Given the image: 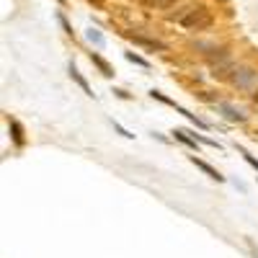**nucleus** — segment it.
<instances>
[{
	"label": "nucleus",
	"instance_id": "f257e3e1",
	"mask_svg": "<svg viewBox=\"0 0 258 258\" xmlns=\"http://www.w3.org/2000/svg\"><path fill=\"white\" fill-rule=\"evenodd\" d=\"M181 26L186 31H207V29L214 26V16L207 6H191V11L181 21Z\"/></svg>",
	"mask_w": 258,
	"mask_h": 258
},
{
	"label": "nucleus",
	"instance_id": "f03ea898",
	"mask_svg": "<svg viewBox=\"0 0 258 258\" xmlns=\"http://www.w3.org/2000/svg\"><path fill=\"white\" fill-rule=\"evenodd\" d=\"M255 80H258V73L253 68H240V70H235V75H232V83L238 85L240 91H248Z\"/></svg>",
	"mask_w": 258,
	"mask_h": 258
},
{
	"label": "nucleus",
	"instance_id": "7ed1b4c3",
	"mask_svg": "<svg viewBox=\"0 0 258 258\" xmlns=\"http://www.w3.org/2000/svg\"><path fill=\"white\" fill-rule=\"evenodd\" d=\"M126 36L132 39L135 44L145 47V49H153V52H165V49H168L160 39H150V36H142V34H126Z\"/></svg>",
	"mask_w": 258,
	"mask_h": 258
},
{
	"label": "nucleus",
	"instance_id": "20e7f679",
	"mask_svg": "<svg viewBox=\"0 0 258 258\" xmlns=\"http://www.w3.org/2000/svg\"><path fill=\"white\" fill-rule=\"evenodd\" d=\"M191 163H194V165H197V168H202V170H204V173H207L209 178H214V181H220V183L225 181V176H222V173H217V170H214V168H212L209 163H204V160H199L197 155H191Z\"/></svg>",
	"mask_w": 258,
	"mask_h": 258
},
{
	"label": "nucleus",
	"instance_id": "39448f33",
	"mask_svg": "<svg viewBox=\"0 0 258 258\" xmlns=\"http://www.w3.org/2000/svg\"><path fill=\"white\" fill-rule=\"evenodd\" d=\"M181 0H145V6L150 11H173Z\"/></svg>",
	"mask_w": 258,
	"mask_h": 258
},
{
	"label": "nucleus",
	"instance_id": "423d86ee",
	"mask_svg": "<svg viewBox=\"0 0 258 258\" xmlns=\"http://www.w3.org/2000/svg\"><path fill=\"white\" fill-rule=\"evenodd\" d=\"M220 111H222L230 121H238V124L245 121V114H243L240 109H235V106H230V103H220Z\"/></svg>",
	"mask_w": 258,
	"mask_h": 258
},
{
	"label": "nucleus",
	"instance_id": "0eeeda50",
	"mask_svg": "<svg viewBox=\"0 0 258 258\" xmlns=\"http://www.w3.org/2000/svg\"><path fill=\"white\" fill-rule=\"evenodd\" d=\"M91 62H93L96 68L101 70V75H106V78H111V75H114V68H111V64L106 62L101 54H96V52H93V54H91Z\"/></svg>",
	"mask_w": 258,
	"mask_h": 258
},
{
	"label": "nucleus",
	"instance_id": "6e6552de",
	"mask_svg": "<svg viewBox=\"0 0 258 258\" xmlns=\"http://www.w3.org/2000/svg\"><path fill=\"white\" fill-rule=\"evenodd\" d=\"M70 78H73V80H75V83L80 85V88H83V93H85V96H93V91H91V85H88V80H85V78L80 75V70L75 68V64H70Z\"/></svg>",
	"mask_w": 258,
	"mask_h": 258
},
{
	"label": "nucleus",
	"instance_id": "1a4fd4ad",
	"mask_svg": "<svg viewBox=\"0 0 258 258\" xmlns=\"http://www.w3.org/2000/svg\"><path fill=\"white\" fill-rule=\"evenodd\" d=\"M173 135H176V140H178V142H183L186 147H191V150H197V140H194V137H188V132H183V129H176Z\"/></svg>",
	"mask_w": 258,
	"mask_h": 258
},
{
	"label": "nucleus",
	"instance_id": "9d476101",
	"mask_svg": "<svg viewBox=\"0 0 258 258\" xmlns=\"http://www.w3.org/2000/svg\"><path fill=\"white\" fill-rule=\"evenodd\" d=\"M11 132H13L16 145H24V129H21V124H18L16 119H11Z\"/></svg>",
	"mask_w": 258,
	"mask_h": 258
},
{
	"label": "nucleus",
	"instance_id": "9b49d317",
	"mask_svg": "<svg viewBox=\"0 0 258 258\" xmlns=\"http://www.w3.org/2000/svg\"><path fill=\"white\" fill-rule=\"evenodd\" d=\"M188 11H191V6H178V8H176V13H168L165 18H168V21H178V24H181L183 16H186Z\"/></svg>",
	"mask_w": 258,
	"mask_h": 258
},
{
	"label": "nucleus",
	"instance_id": "f8f14e48",
	"mask_svg": "<svg viewBox=\"0 0 258 258\" xmlns=\"http://www.w3.org/2000/svg\"><path fill=\"white\" fill-rule=\"evenodd\" d=\"M129 62H135V64H140V68H145V70H150V62L145 59V57H140V54H135V52H126L124 54Z\"/></svg>",
	"mask_w": 258,
	"mask_h": 258
},
{
	"label": "nucleus",
	"instance_id": "ddd939ff",
	"mask_svg": "<svg viewBox=\"0 0 258 258\" xmlns=\"http://www.w3.org/2000/svg\"><path fill=\"white\" fill-rule=\"evenodd\" d=\"M85 36H88V41H91V44H96V47H103V36H101V31H98V29H88V34H85Z\"/></svg>",
	"mask_w": 258,
	"mask_h": 258
},
{
	"label": "nucleus",
	"instance_id": "4468645a",
	"mask_svg": "<svg viewBox=\"0 0 258 258\" xmlns=\"http://www.w3.org/2000/svg\"><path fill=\"white\" fill-rule=\"evenodd\" d=\"M240 155H243V158H245V160H248V163H250V165H253L255 170H258V160H255L253 155H248V153H245V150H243V147H240Z\"/></svg>",
	"mask_w": 258,
	"mask_h": 258
},
{
	"label": "nucleus",
	"instance_id": "2eb2a0df",
	"mask_svg": "<svg viewBox=\"0 0 258 258\" xmlns=\"http://www.w3.org/2000/svg\"><path fill=\"white\" fill-rule=\"evenodd\" d=\"M114 129H116V132H119V135H124V137H129V140H132V137H135V135H129V132H126V129H124V126H119L116 121H114Z\"/></svg>",
	"mask_w": 258,
	"mask_h": 258
},
{
	"label": "nucleus",
	"instance_id": "dca6fc26",
	"mask_svg": "<svg viewBox=\"0 0 258 258\" xmlns=\"http://www.w3.org/2000/svg\"><path fill=\"white\" fill-rule=\"evenodd\" d=\"M253 101H255V103H258V91H255V93H253Z\"/></svg>",
	"mask_w": 258,
	"mask_h": 258
},
{
	"label": "nucleus",
	"instance_id": "f3484780",
	"mask_svg": "<svg viewBox=\"0 0 258 258\" xmlns=\"http://www.w3.org/2000/svg\"><path fill=\"white\" fill-rule=\"evenodd\" d=\"M57 3H62V6H64V0H57Z\"/></svg>",
	"mask_w": 258,
	"mask_h": 258
},
{
	"label": "nucleus",
	"instance_id": "a211bd4d",
	"mask_svg": "<svg viewBox=\"0 0 258 258\" xmlns=\"http://www.w3.org/2000/svg\"><path fill=\"white\" fill-rule=\"evenodd\" d=\"M137 3H145V0H137Z\"/></svg>",
	"mask_w": 258,
	"mask_h": 258
}]
</instances>
